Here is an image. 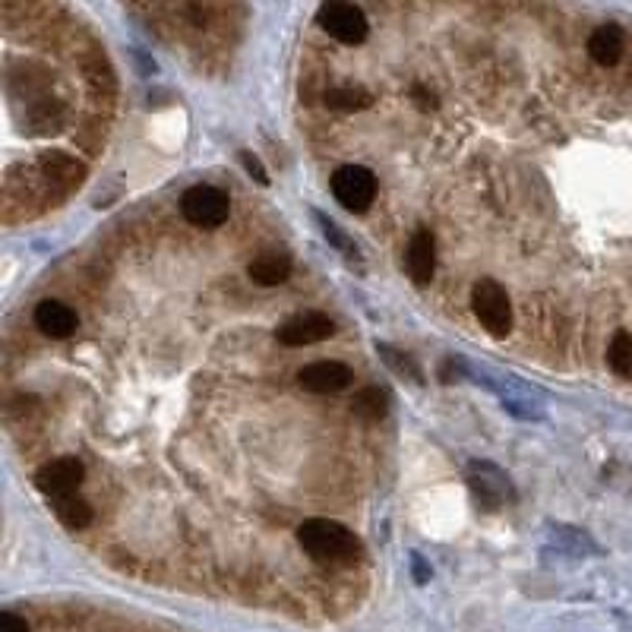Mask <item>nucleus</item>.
Returning a JSON list of instances; mask_svg holds the SVG:
<instances>
[{
  "mask_svg": "<svg viewBox=\"0 0 632 632\" xmlns=\"http://www.w3.org/2000/svg\"><path fill=\"white\" fill-rule=\"evenodd\" d=\"M298 544L320 566L335 569V566H354L361 560V541L354 538V531L329 519H307L298 528Z\"/></svg>",
  "mask_w": 632,
  "mask_h": 632,
  "instance_id": "obj_1",
  "label": "nucleus"
},
{
  "mask_svg": "<svg viewBox=\"0 0 632 632\" xmlns=\"http://www.w3.org/2000/svg\"><path fill=\"white\" fill-rule=\"evenodd\" d=\"M471 310L478 316V323L493 335V339H503L512 329V304L509 294L500 282L481 279L471 288Z\"/></svg>",
  "mask_w": 632,
  "mask_h": 632,
  "instance_id": "obj_2",
  "label": "nucleus"
},
{
  "mask_svg": "<svg viewBox=\"0 0 632 632\" xmlns=\"http://www.w3.org/2000/svg\"><path fill=\"white\" fill-rule=\"evenodd\" d=\"M181 212H184V219L196 228H219V225L228 222L231 200H228V193H222L219 187L196 184L181 196Z\"/></svg>",
  "mask_w": 632,
  "mask_h": 632,
  "instance_id": "obj_3",
  "label": "nucleus"
},
{
  "mask_svg": "<svg viewBox=\"0 0 632 632\" xmlns=\"http://www.w3.org/2000/svg\"><path fill=\"white\" fill-rule=\"evenodd\" d=\"M332 196L348 212H367L370 203L377 200V177L361 165H342L332 174Z\"/></svg>",
  "mask_w": 632,
  "mask_h": 632,
  "instance_id": "obj_4",
  "label": "nucleus"
},
{
  "mask_svg": "<svg viewBox=\"0 0 632 632\" xmlns=\"http://www.w3.org/2000/svg\"><path fill=\"white\" fill-rule=\"evenodd\" d=\"M316 23L342 45H361L367 38V16L354 4H323L316 10Z\"/></svg>",
  "mask_w": 632,
  "mask_h": 632,
  "instance_id": "obj_5",
  "label": "nucleus"
},
{
  "mask_svg": "<svg viewBox=\"0 0 632 632\" xmlns=\"http://www.w3.org/2000/svg\"><path fill=\"white\" fill-rule=\"evenodd\" d=\"M83 478H86L83 462L73 459V456H61V459H51L38 468L35 487L51 500H64V497H73L76 487L83 484Z\"/></svg>",
  "mask_w": 632,
  "mask_h": 632,
  "instance_id": "obj_6",
  "label": "nucleus"
},
{
  "mask_svg": "<svg viewBox=\"0 0 632 632\" xmlns=\"http://www.w3.org/2000/svg\"><path fill=\"white\" fill-rule=\"evenodd\" d=\"M332 335H335V323L329 320L326 313H316V310L291 316V320H285L279 329H275V339H279L282 345H288V348L316 345V342L332 339Z\"/></svg>",
  "mask_w": 632,
  "mask_h": 632,
  "instance_id": "obj_7",
  "label": "nucleus"
},
{
  "mask_svg": "<svg viewBox=\"0 0 632 632\" xmlns=\"http://www.w3.org/2000/svg\"><path fill=\"white\" fill-rule=\"evenodd\" d=\"M351 370L339 361H313L307 367L298 370V383L301 389L307 392H316V395H335L351 386Z\"/></svg>",
  "mask_w": 632,
  "mask_h": 632,
  "instance_id": "obj_8",
  "label": "nucleus"
},
{
  "mask_svg": "<svg viewBox=\"0 0 632 632\" xmlns=\"http://www.w3.org/2000/svg\"><path fill=\"white\" fill-rule=\"evenodd\" d=\"M405 272L414 285H430L433 272H437V244L427 228H418L411 234L405 250Z\"/></svg>",
  "mask_w": 632,
  "mask_h": 632,
  "instance_id": "obj_9",
  "label": "nucleus"
},
{
  "mask_svg": "<svg viewBox=\"0 0 632 632\" xmlns=\"http://www.w3.org/2000/svg\"><path fill=\"white\" fill-rule=\"evenodd\" d=\"M76 310L61 304V301H42L35 307V326L42 329L45 335H51V339H70V335L76 332Z\"/></svg>",
  "mask_w": 632,
  "mask_h": 632,
  "instance_id": "obj_10",
  "label": "nucleus"
},
{
  "mask_svg": "<svg viewBox=\"0 0 632 632\" xmlns=\"http://www.w3.org/2000/svg\"><path fill=\"white\" fill-rule=\"evenodd\" d=\"M247 275L263 288H275V285H285L291 279V256L279 253V250H266L260 253L256 260H250Z\"/></svg>",
  "mask_w": 632,
  "mask_h": 632,
  "instance_id": "obj_11",
  "label": "nucleus"
},
{
  "mask_svg": "<svg viewBox=\"0 0 632 632\" xmlns=\"http://www.w3.org/2000/svg\"><path fill=\"white\" fill-rule=\"evenodd\" d=\"M626 48V38L620 32V26H598L595 32L588 35V54L591 61L601 67H614Z\"/></svg>",
  "mask_w": 632,
  "mask_h": 632,
  "instance_id": "obj_12",
  "label": "nucleus"
},
{
  "mask_svg": "<svg viewBox=\"0 0 632 632\" xmlns=\"http://www.w3.org/2000/svg\"><path fill=\"white\" fill-rule=\"evenodd\" d=\"M468 481H471V490L478 493V500L487 503V509H497L509 493V478H503L493 465H474Z\"/></svg>",
  "mask_w": 632,
  "mask_h": 632,
  "instance_id": "obj_13",
  "label": "nucleus"
},
{
  "mask_svg": "<svg viewBox=\"0 0 632 632\" xmlns=\"http://www.w3.org/2000/svg\"><path fill=\"white\" fill-rule=\"evenodd\" d=\"M607 367L617 373V377L629 380L632 377V335L626 329H617L614 339L607 345Z\"/></svg>",
  "mask_w": 632,
  "mask_h": 632,
  "instance_id": "obj_14",
  "label": "nucleus"
},
{
  "mask_svg": "<svg viewBox=\"0 0 632 632\" xmlns=\"http://www.w3.org/2000/svg\"><path fill=\"white\" fill-rule=\"evenodd\" d=\"M386 392L377 389V386H367L361 392H354V399H351V411L358 414L361 421H380L383 414H386Z\"/></svg>",
  "mask_w": 632,
  "mask_h": 632,
  "instance_id": "obj_15",
  "label": "nucleus"
},
{
  "mask_svg": "<svg viewBox=\"0 0 632 632\" xmlns=\"http://www.w3.org/2000/svg\"><path fill=\"white\" fill-rule=\"evenodd\" d=\"M326 105L332 111H364L373 105V95L361 86H339L326 92Z\"/></svg>",
  "mask_w": 632,
  "mask_h": 632,
  "instance_id": "obj_16",
  "label": "nucleus"
},
{
  "mask_svg": "<svg viewBox=\"0 0 632 632\" xmlns=\"http://www.w3.org/2000/svg\"><path fill=\"white\" fill-rule=\"evenodd\" d=\"M54 516L61 519L67 528L79 531V528H86L92 522V506L83 500V497H64V500H54Z\"/></svg>",
  "mask_w": 632,
  "mask_h": 632,
  "instance_id": "obj_17",
  "label": "nucleus"
},
{
  "mask_svg": "<svg viewBox=\"0 0 632 632\" xmlns=\"http://www.w3.org/2000/svg\"><path fill=\"white\" fill-rule=\"evenodd\" d=\"M42 168H45V174L51 177L54 184H57V181H64L67 187H70V184H79V177H83V165H76L70 155H61V152L45 155V158H42Z\"/></svg>",
  "mask_w": 632,
  "mask_h": 632,
  "instance_id": "obj_18",
  "label": "nucleus"
},
{
  "mask_svg": "<svg viewBox=\"0 0 632 632\" xmlns=\"http://www.w3.org/2000/svg\"><path fill=\"white\" fill-rule=\"evenodd\" d=\"M377 351L383 354V361H386V364H389V367H392L395 373H402V377H405V373H408V377H411L414 383H421V370H418V367H414V364H411L408 358H402V354H399V351H392L389 345H380Z\"/></svg>",
  "mask_w": 632,
  "mask_h": 632,
  "instance_id": "obj_19",
  "label": "nucleus"
},
{
  "mask_svg": "<svg viewBox=\"0 0 632 632\" xmlns=\"http://www.w3.org/2000/svg\"><path fill=\"white\" fill-rule=\"evenodd\" d=\"M241 162H244V168L256 177V181H260V184H269V174H266V168L260 165V158L250 155V152H241Z\"/></svg>",
  "mask_w": 632,
  "mask_h": 632,
  "instance_id": "obj_20",
  "label": "nucleus"
},
{
  "mask_svg": "<svg viewBox=\"0 0 632 632\" xmlns=\"http://www.w3.org/2000/svg\"><path fill=\"white\" fill-rule=\"evenodd\" d=\"M0 632H32V629L23 617H16L7 610V614H0Z\"/></svg>",
  "mask_w": 632,
  "mask_h": 632,
  "instance_id": "obj_21",
  "label": "nucleus"
},
{
  "mask_svg": "<svg viewBox=\"0 0 632 632\" xmlns=\"http://www.w3.org/2000/svg\"><path fill=\"white\" fill-rule=\"evenodd\" d=\"M316 219H320V225H323V234L329 237V241H332V244H339V247H348V241H345V237L339 234V225H335V222H329V219H323V215H316Z\"/></svg>",
  "mask_w": 632,
  "mask_h": 632,
  "instance_id": "obj_22",
  "label": "nucleus"
},
{
  "mask_svg": "<svg viewBox=\"0 0 632 632\" xmlns=\"http://www.w3.org/2000/svg\"><path fill=\"white\" fill-rule=\"evenodd\" d=\"M411 95L418 98V108H421V111H433V108H437V98H433L430 92H424L421 86H414Z\"/></svg>",
  "mask_w": 632,
  "mask_h": 632,
  "instance_id": "obj_23",
  "label": "nucleus"
}]
</instances>
